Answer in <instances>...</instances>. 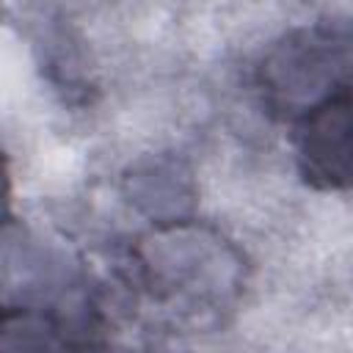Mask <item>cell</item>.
<instances>
[{"label":"cell","instance_id":"cell-1","mask_svg":"<svg viewBox=\"0 0 353 353\" xmlns=\"http://www.w3.org/2000/svg\"><path fill=\"white\" fill-rule=\"evenodd\" d=\"M298 157L317 188H345L350 176V85L325 94L301 121Z\"/></svg>","mask_w":353,"mask_h":353}]
</instances>
